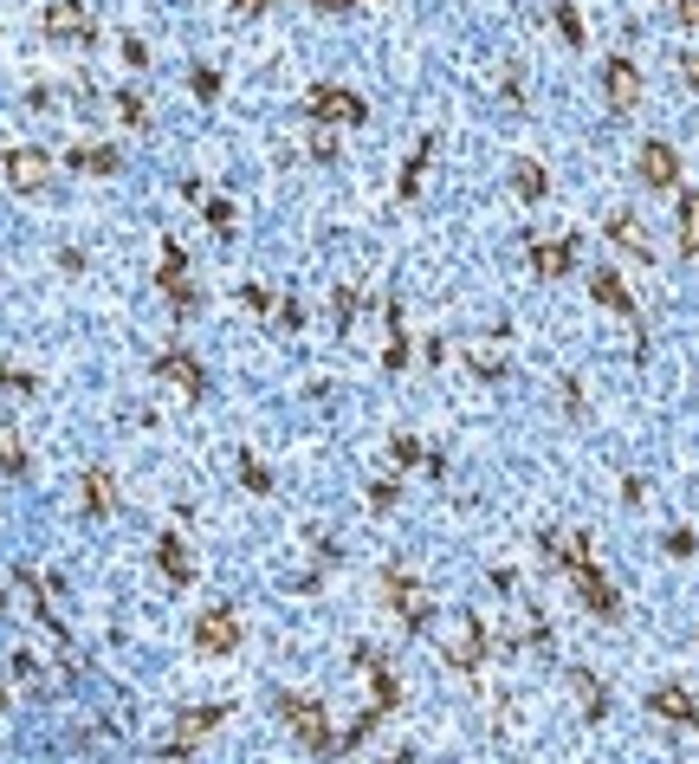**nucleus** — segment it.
Listing matches in <instances>:
<instances>
[{
  "label": "nucleus",
  "instance_id": "nucleus-1",
  "mask_svg": "<svg viewBox=\"0 0 699 764\" xmlns=\"http://www.w3.org/2000/svg\"><path fill=\"white\" fill-rule=\"evenodd\" d=\"M285 726H292L298 745H311V752H324V745H331V732H324V706L305 700V693H292V700H285Z\"/></svg>",
  "mask_w": 699,
  "mask_h": 764
},
{
  "label": "nucleus",
  "instance_id": "nucleus-2",
  "mask_svg": "<svg viewBox=\"0 0 699 764\" xmlns=\"http://www.w3.org/2000/svg\"><path fill=\"white\" fill-rule=\"evenodd\" d=\"M311 111H318L324 124H363V98H350V91H337V85L311 91Z\"/></svg>",
  "mask_w": 699,
  "mask_h": 764
},
{
  "label": "nucleus",
  "instance_id": "nucleus-3",
  "mask_svg": "<svg viewBox=\"0 0 699 764\" xmlns=\"http://www.w3.org/2000/svg\"><path fill=\"white\" fill-rule=\"evenodd\" d=\"M602 85H609V104H615V111H635V98H641V72H635L628 59H609Z\"/></svg>",
  "mask_w": 699,
  "mask_h": 764
},
{
  "label": "nucleus",
  "instance_id": "nucleus-4",
  "mask_svg": "<svg viewBox=\"0 0 699 764\" xmlns=\"http://www.w3.org/2000/svg\"><path fill=\"white\" fill-rule=\"evenodd\" d=\"M641 182H648V188H674L680 182V156L667 143H648V149H641Z\"/></svg>",
  "mask_w": 699,
  "mask_h": 764
},
{
  "label": "nucleus",
  "instance_id": "nucleus-5",
  "mask_svg": "<svg viewBox=\"0 0 699 764\" xmlns=\"http://www.w3.org/2000/svg\"><path fill=\"white\" fill-rule=\"evenodd\" d=\"M201 648H208V654H227L233 648V641H240V622H233L227 616V609H208V616H201Z\"/></svg>",
  "mask_w": 699,
  "mask_h": 764
},
{
  "label": "nucleus",
  "instance_id": "nucleus-6",
  "mask_svg": "<svg viewBox=\"0 0 699 764\" xmlns=\"http://www.w3.org/2000/svg\"><path fill=\"white\" fill-rule=\"evenodd\" d=\"M570 570H577V590H583V603L596 609V616H615V590H609V583H602L589 564H570Z\"/></svg>",
  "mask_w": 699,
  "mask_h": 764
},
{
  "label": "nucleus",
  "instance_id": "nucleus-7",
  "mask_svg": "<svg viewBox=\"0 0 699 764\" xmlns=\"http://www.w3.org/2000/svg\"><path fill=\"white\" fill-rule=\"evenodd\" d=\"M589 292H596V305H609V311H622V318H635V298H628V285L615 279V272H596V279H589Z\"/></svg>",
  "mask_w": 699,
  "mask_h": 764
},
{
  "label": "nucleus",
  "instance_id": "nucleus-8",
  "mask_svg": "<svg viewBox=\"0 0 699 764\" xmlns=\"http://www.w3.org/2000/svg\"><path fill=\"white\" fill-rule=\"evenodd\" d=\"M654 713H667V719H693V726H699V706H693L680 687H661V693H654Z\"/></svg>",
  "mask_w": 699,
  "mask_h": 764
},
{
  "label": "nucleus",
  "instance_id": "nucleus-9",
  "mask_svg": "<svg viewBox=\"0 0 699 764\" xmlns=\"http://www.w3.org/2000/svg\"><path fill=\"white\" fill-rule=\"evenodd\" d=\"M570 259H577V247H570V240H551V247H538V272L557 279V272H570Z\"/></svg>",
  "mask_w": 699,
  "mask_h": 764
},
{
  "label": "nucleus",
  "instance_id": "nucleus-10",
  "mask_svg": "<svg viewBox=\"0 0 699 764\" xmlns=\"http://www.w3.org/2000/svg\"><path fill=\"white\" fill-rule=\"evenodd\" d=\"M609 234L622 240L628 253H641V259H648V240H641V221H635V214H615V221H609Z\"/></svg>",
  "mask_w": 699,
  "mask_h": 764
},
{
  "label": "nucleus",
  "instance_id": "nucleus-11",
  "mask_svg": "<svg viewBox=\"0 0 699 764\" xmlns=\"http://www.w3.org/2000/svg\"><path fill=\"white\" fill-rule=\"evenodd\" d=\"M389 603L402 609L408 622H421V596H415V583H408V577H389Z\"/></svg>",
  "mask_w": 699,
  "mask_h": 764
},
{
  "label": "nucleus",
  "instance_id": "nucleus-12",
  "mask_svg": "<svg viewBox=\"0 0 699 764\" xmlns=\"http://www.w3.org/2000/svg\"><path fill=\"white\" fill-rule=\"evenodd\" d=\"M208 726H221V713H188V719H182V732H175V752H188V745H195Z\"/></svg>",
  "mask_w": 699,
  "mask_h": 764
},
{
  "label": "nucleus",
  "instance_id": "nucleus-13",
  "mask_svg": "<svg viewBox=\"0 0 699 764\" xmlns=\"http://www.w3.org/2000/svg\"><path fill=\"white\" fill-rule=\"evenodd\" d=\"M680 247H687V253H699V195H687V201H680Z\"/></svg>",
  "mask_w": 699,
  "mask_h": 764
},
{
  "label": "nucleus",
  "instance_id": "nucleus-14",
  "mask_svg": "<svg viewBox=\"0 0 699 764\" xmlns=\"http://www.w3.org/2000/svg\"><path fill=\"white\" fill-rule=\"evenodd\" d=\"M447 654H454L460 667H473V661H479V622H460V641H454Z\"/></svg>",
  "mask_w": 699,
  "mask_h": 764
},
{
  "label": "nucleus",
  "instance_id": "nucleus-15",
  "mask_svg": "<svg viewBox=\"0 0 699 764\" xmlns=\"http://www.w3.org/2000/svg\"><path fill=\"white\" fill-rule=\"evenodd\" d=\"M466 363H473L479 376H499V370H505V350H492V344H473V350H466Z\"/></svg>",
  "mask_w": 699,
  "mask_h": 764
},
{
  "label": "nucleus",
  "instance_id": "nucleus-16",
  "mask_svg": "<svg viewBox=\"0 0 699 764\" xmlns=\"http://www.w3.org/2000/svg\"><path fill=\"white\" fill-rule=\"evenodd\" d=\"M518 195H525V201L544 195V169H538V162H518Z\"/></svg>",
  "mask_w": 699,
  "mask_h": 764
},
{
  "label": "nucleus",
  "instance_id": "nucleus-17",
  "mask_svg": "<svg viewBox=\"0 0 699 764\" xmlns=\"http://www.w3.org/2000/svg\"><path fill=\"white\" fill-rule=\"evenodd\" d=\"M667 13H674V26H699V0H661Z\"/></svg>",
  "mask_w": 699,
  "mask_h": 764
},
{
  "label": "nucleus",
  "instance_id": "nucleus-18",
  "mask_svg": "<svg viewBox=\"0 0 699 764\" xmlns=\"http://www.w3.org/2000/svg\"><path fill=\"white\" fill-rule=\"evenodd\" d=\"M39 169H46L39 156H13V175H20V182H39Z\"/></svg>",
  "mask_w": 699,
  "mask_h": 764
},
{
  "label": "nucleus",
  "instance_id": "nucleus-19",
  "mask_svg": "<svg viewBox=\"0 0 699 764\" xmlns=\"http://www.w3.org/2000/svg\"><path fill=\"white\" fill-rule=\"evenodd\" d=\"M162 564H169V577H188V557L175 551V544H162Z\"/></svg>",
  "mask_w": 699,
  "mask_h": 764
},
{
  "label": "nucleus",
  "instance_id": "nucleus-20",
  "mask_svg": "<svg viewBox=\"0 0 699 764\" xmlns=\"http://www.w3.org/2000/svg\"><path fill=\"white\" fill-rule=\"evenodd\" d=\"M680 72H687V85L699 91V59H680Z\"/></svg>",
  "mask_w": 699,
  "mask_h": 764
},
{
  "label": "nucleus",
  "instance_id": "nucleus-21",
  "mask_svg": "<svg viewBox=\"0 0 699 764\" xmlns=\"http://www.w3.org/2000/svg\"><path fill=\"white\" fill-rule=\"evenodd\" d=\"M233 7H240V13H259V7H266V0H233Z\"/></svg>",
  "mask_w": 699,
  "mask_h": 764
}]
</instances>
